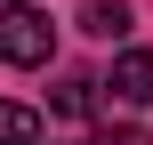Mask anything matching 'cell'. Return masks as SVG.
<instances>
[{
  "mask_svg": "<svg viewBox=\"0 0 153 145\" xmlns=\"http://www.w3.org/2000/svg\"><path fill=\"white\" fill-rule=\"evenodd\" d=\"M48 48H56V24L32 0H8L0 8V65H48Z\"/></svg>",
  "mask_w": 153,
  "mask_h": 145,
  "instance_id": "cell-1",
  "label": "cell"
},
{
  "mask_svg": "<svg viewBox=\"0 0 153 145\" xmlns=\"http://www.w3.org/2000/svg\"><path fill=\"white\" fill-rule=\"evenodd\" d=\"M105 89H113V105H153V48H121Z\"/></svg>",
  "mask_w": 153,
  "mask_h": 145,
  "instance_id": "cell-2",
  "label": "cell"
},
{
  "mask_svg": "<svg viewBox=\"0 0 153 145\" xmlns=\"http://www.w3.org/2000/svg\"><path fill=\"white\" fill-rule=\"evenodd\" d=\"M48 137V121L32 113V105H16V97H0V145H40Z\"/></svg>",
  "mask_w": 153,
  "mask_h": 145,
  "instance_id": "cell-3",
  "label": "cell"
},
{
  "mask_svg": "<svg viewBox=\"0 0 153 145\" xmlns=\"http://www.w3.org/2000/svg\"><path fill=\"white\" fill-rule=\"evenodd\" d=\"M81 32H97V40H129V8H121V0H89V8H81Z\"/></svg>",
  "mask_w": 153,
  "mask_h": 145,
  "instance_id": "cell-4",
  "label": "cell"
},
{
  "mask_svg": "<svg viewBox=\"0 0 153 145\" xmlns=\"http://www.w3.org/2000/svg\"><path fill=\"white\" fill-rule=\"evenodd\" d=\"M97 89H105V81H89V73H73V81L56 89V113H65V121H81V113L97 105Z\"/></svg>",
  "mask_w": 153,
  "mask_h": 145,
  "instance_id": "cell-5",
  "label": "cell"
},
{
  "mask_svg": "<svg viewBox=\"0 0 153 145\" xmlns=\"http://www.w3.org/2000/svg\"><path fill=\"white\" fill-rule=\"evenodd\" d=\"M97 145H153V137H145V129H105Z\"/></svg>",
  "mask_w": 153,
  "mask_h": 145,
  "instance_id": "cell-6",
  "label": "cell"
}]
</instances>
